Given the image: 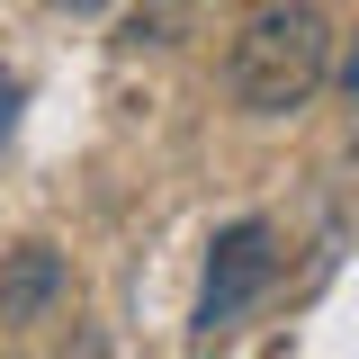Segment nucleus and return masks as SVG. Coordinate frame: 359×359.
Wrapping results in <instances>:
<instances>
[{"label": "nucleus", "instance_id": "f257e3e1", "mask_svg": "<svg viewBox=\"0 0 359 359\" xmlns=\"http://www.w3.org/2000/svg\"><path fill=\"white\" fill-rule=\"evenodd\" d=\"M332 81V18L314 0H269L224 45V99L243 117H297Z\"/></svg>", "mask_w": 359, "mask_h": 359}, {"label": "nucleus", "instance_id": "f03ea898", "mask_svg": "<svg viewBox=\"0 0 359 359\" xmlns=\"http://www.w3.org/2000/svg\"><path fill=\"white\" fill-rule=\"evenodd\" d=\"M269 278H278V224L269 216H243L224 224L216 243H207V287H198V341H216V332H233L243 314L269 297Z\"/></svg>", "mask_w": 359, "mask_h": 359}, {"label": "nucleus", "instance_id": "7ed1b4c3", "mask_svg": "<svg viewBox=\"0 0 359 359\" xmlns=\"http://www.w3.org/2000/svg\"><path fill=\"white\" fill-rule=\"evenodd\" d=\"M72 306V252L63 243H9L0 252V332H36Z\"/></svg>", "mask_w": 359, "mask_h": 359}, {"label": "nucleus", "instance_id": "20e7f679", "mask_svg": "<svg viewBox=\"0 0 359 359\" xmlns=\"http://www.w3.org/2000/svg\"><path fill=\"white\" fill-rule=\"evenodd\" d=\"M332 81H341V99L359 108V45H351V54H332Z\"/></svg>", "mask_w": 359, "mask_h": 359}, {"label": "nucleus", "instance_id": "39448f33", "mask_svg": "<svg viewBox=\"0 0 359 359\" xmlns=\"http://www.w3.org/2000/svg\"><path fill=\"white\" fill-rule=\"evenodd\" d=\"M54 9H72V18H99V9H108V0H54Z\"/></svg>", "mask_w": 359, "mask_h": 359}, {"label": "nucleus", "instance_id": "423d86ee", "mask_svg": "<svg viewBox=\"0 0 359 359\" xmlns=\"http://www.w3.org/2000/svg\"><path fill=\"white\" fill-rule=\"evenodd\" d=\"M9 108H18V90H0V135H9Z\"/></svg>", "mask_w": 359, "mask_h": 359}]
</instances>
